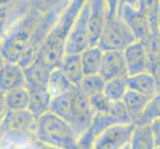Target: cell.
<instances>
[{"label": "cell", "instance_id": "6da1fadb", "mask_svg": "<svg viewBox=\"0 0 160 149\" xmlns=\"http://www.w3.org/2000/svg\"><path fill=\"white\" fill-rule=\"evenodd\" d=\"M54 2L32 1L28 11L10 27L6 35L0 42V51L6 62H21L31 46L44 13Z\"/></svg>", "mask_w": 160, "mask_h": 149}, {"label": "cell", "instance_id": "7a4b0ae2", "mask_svg": "<svg viewBox=\"0 0 160 149\" xmlns=\"http://www.w3.org/2000/svg\"><path fill=\"white\" fill-rule=\"evenodd\" d=\"M84 2V0L68 1L38 51L37 61H40L52 70L59 68L66 55V42L69 33Z\"/></svg>", "mask_w": 160, "mask_h": 149}, {"label": "cell", "instance_id": "3957f363", "mask_svg": "<svg viewBox=\"0 0 160 149\" xmlns=\"http://www.w3.org/2000/svg\"><path fill=\"white\" fill-rule=\"evenodd\" d=\"M37 118L29 110L6 112L0 126L2 149H17L35 141Z\"/></svg>", "mask_w": 160, "mask_h": 149}, {"label": "cell", "instance_id": "277c9868", "mask_svg": "<svg viewBox=\"0 0 160 149\" xmlns=\"http://www.w3.org/2000/svg\"><path fill=\"white\" fill-rule=\"evenodd\" d=\"M79 136L64 119L51 112L37 118L35 140L63 149H76Z\"/></svg>", "mask_w": 160, "mask_h": 149}, {"label": "cell", "instance_id": "5b68a950", "mask_svg": "<svg viewBox=\"0 0 160 149\" xmlns=\"http://www.w3.org/2000/svg\"><path fill=\"white\" fill-rule=\"evenodd\" d=\"M107 2V21L98 47L103 51H123L126 46L136 41V38L120 14V2Z\"/></svg>", "mask_w": 160, "mask_h": 149}, {"label": "cell", "instance_id": "8992f818", "mask_svg": "<svg viewBox=\"0 0 160 149\" xmlns=\"http://www.w3.org/2000/svg\"><path fill=\"white\" fill-rule=\"evenodd\" d=\"M90 1H85L82 9L77 16L73 27L69 33L66 42V54L81 55L90 47L89 40V16Z\"/></svg>", "mask_w": 160, "mask_h": 149}, {"label": "cell", "instance_id": "52a82bcc", "mask_svg": "<svg viewBox=\"0 0 160 149\" xmlns=\"http://www.w3.org/2000/svg\"><path fill=\"white\" fill-rule=\"evenodd\" d=\"M93 117L95 112L92 108L90 99L78 87H76L68 123L74 128L78 136H80L90 128Z\"/></svg>", "mask_w": 160, "mask_h": 149}, {"label": "cell", "instance_id": "ba28073f", "mask_svg": "<svg viewBox=\"0 0 160 149\" xmlns=\"http://www.w3.org/2000/svg\"><path fill=\"white\" fill-rule=\"evenodd\" d=\"M134 124H114L98 134L92 149H124L129 144Z\"/></svg>", "mask_w": 160, "mask_h": 149}, {"label": "cell", "instance_id": "9c48e42d", "mask_svg": "<svg viewBox=\"0 0 160 149\" xmlns=\"http://www.w3.org/2000/svg\"><path fill=\"white\" fill-rule=\"evenodd\" d=\"M123 57L128 76L150 72L151 63L145 44L136 40L123 50Z\"/></svg>", "mask_w": 160, "mask_h": 149}, {"label": "cell", "instance_id": "30bf717a", "mask_svg": "<svg viewBox=\"0 0 160 149\" xmlns=\"http://www.w3.org/2000/svg\"><path fill=\"white\" fill-rule=\"evenodd\" d=\"M91 9L89 16V40L90 47L98 46L102 37L107 21L108 2L102 0L90 1Z\"/></svg>", "mask_w": 160, "mask_h": 149}, {"label": "cell", "instance_id": "8fae6325", "mask_svg": "<svg viewBox=\"0 0 160 149\" xmlns=\"http://www.w3.org/2000/svg\"><path fill=\"white\" fill-rule=\"evenodd\" d=\"M32 1H0V42L16 21L31 7Z\"/></svg>", "mask_w": 160, "mask_h": 149}, {"label": "cell", "instance_id": "7c38bea8", "mask_svg": "<svg viewBox=\"0 0 160 149\" xmlns=\"http://www.w3.org/2000/svg\"><path fill=\"white\" fill-rule=\"evenodd\" d=\"M26 87L24 68L19 63L5 62L0 69V91L6 93Z\"/></svg>", "mask_w": 160, "mask_h": 149}, {"label": "cell", "instance_id": "4fadbf2b", "mask_svg": "<svg viewBox=\"0 0 160 149\" xmlns=\"http://www.w3.org/2000/svg\"><path fill=\"white\" fill-rule=\"evenodd\" d=\"M100 75L106 82L120 77H128L123 51H104Z\"/></svg>", "mask_w": 160, "mask_h": 149}, {"label": "cell", "instance_id": "5bb4252c", "mask_svg": "<svg viewBox=\"0 0 160 149\" xmlns=\"http://www.w3.org/2000/svg\"><path fill=\"white\" fill-rule=\"evenodd\" d=\"M128 90L152 98L156 95L158 89L154 76L151 72L137 74L128 77Z\"/></svg>", "mask_w": 160, "mask_h": 149}, {"label": "cell", "instance_id": "9a60e30c", "mask_svg": "<svg viewBox=\"0 0 160 149\" xmlns=\"http://www.w3.org/2000/svg\"><path fill=\"white\" fill-rule=\"evenodd\" d=\"M30 96L28 110L36 118L50 112L53 97L47 87H27Z\"/></svg>", "mask_w": 160, "mask_h": 149}, {"label": "cell", "instance_id": "2e32d148", "mask_svg": "<svg viewBox=\"0 0 160 149\" xmlns=\"http://www.w3.org/2000/svg\"><path fill=\"white\" fill-rule=\"evenodd\" d=\"M52 69L40 61L35 60L24 67L27 87H47Z\"/></svg>", "mask_w": 160, "mask_h": 149}, {"label": "cell", "instance_id": "e0dca14e", "mask_svg": "<svg viewBox=\"0 0 160 149\" xmlns=\"http://www.w3.org/2000/svg\"><path fill=\"white\" fill-rule=\"evenodd\" d=\"M150 99L151 98L129 90L125 93L121 102L129 115L132 124H135L141 117Z\"/></svg>", "mask_w": 160, "mask_h": 149}, {"label": "cell", "instance_id": "ac0fdd59", "mask_svg": "<svg viewBox=\"0 0 160 149\" xmlns=\"http://www.w3.org/2000/svg\"><path fill=\"white\" fill-rule=\"evenodd\" d=\"M59 69L71 81L72 84L77 87L80 86L82 80L85 77L80 55L66 54L59 66Z\"/></svg>", "mask_w": 160, "mask_h": 149}, {"label": "cell", "instance_id": "d6986e66", "mask_svg": "<svg viewBox=\"0 0 160 149\" xmlns=\"http://www.w3.org/2000/svg\"><path fill=\"white\" fill-rule=\"evenodd\" d=\"M104 51L98 46H92L86 49L81 56V62L85 76L100 74Z\"/></svg>", "mask_w": 160, "mask_h": 149}, {"label": "cell", "instance_id": "ffe728a7", "mask_svg": "<svg viewBox=\"0 0 160 149\" xmlns=\"http://www.w3.org/2000/svg\"><path fill=\"white\" fill-rule=\"evenodd\" d=\"M129 149H156L157 145L150 124L134 125L128 144Z\"/></svg>", "mask_w": 160, "mask_h": 149}, {"label": "cell", "instance_id": "44dd1931", "mask_svg": "<svg viewBox=\"0 0 160 149\" xmlns=\"http://www.w3.org/2000/svg\"><path fill=\"white\" fill-rule=\"evenodd\" d=\"M75 87H77L72 84L71 81L59 68L52 70L47 84V90L53 98L65 95L74 90Z\"/></svg>", "mask_w": 160, "mask_h": 149}, {"label": "cell", "instance_id": "7402d4cb", "mask_svg": "<svg viewBox=\"0 0 160 149\" xmlns=\"http://www.w3.org/2000/svg\"><path fill=\"white\" fill-rule=\"evenodd\" d=\"M6 112H23L28 110L30 96L26 87L4 93Z\"/></svg>", "mask_w": 160, "mask_h": 149}, {"label": "cell", "instance_id": "603a6c76", "mask_svg": "<svg viewBox=\"0 0 160 149\" xmlns=\"http://www.w3.org/2000/svg\"><path fill=\"white\" fill-rule=\"evenodd\" d=\"M128 92V77H120L107 81L103 90L104 95L112 102H120Z\"/></svg>", "mask_w": 160, "mask_h": 149}, {"label": "cell", "instance_id": "cb8c5ba5", "mask_svg": "<svg viewBox=\"0 0 160 149\" xmlns=\"http://www.w3.org/2000/svg\"><path fill=\"white\" fill-rule=\"evenodd\" d=\"M104 85H106V81L103 80V78L100 74L89 75L84 77L78 89L88 98H90L93 96L98 95V93L103 92Z\"/></svg>", "mask_w": 160, "mask_h": 149}, {"label": "cell", "instance_id": "d4e9b609", "mask_svg": "<svg viewBox=\"0 0 160 149\" xmlns=\"http://www.w3.org/2000/svg\"><path fill=\"white\" fill-rule=\"evenodd\" d=\"M160 117V92L154 96L141 115V117L134 125H148L150 124L154 119Z\"/></svg>", "mask_w": 160, "mask_h": 149}, {"label": "cell", "instance_id": "484cf974", "mask_svg": "<svg viewBox=\"0 0 160 149\" xmlns=\"http://www.w3.org/2000/svg\"><path fill=\"white\" fill-rule=\"evenodd\" d=\"M89 99H90V103L95 114L108 112L112 103V102L104 95V92H101V93H98V95L93 96L90 97Z\"/></svg>", "mask_w": 160, "mask_h": 149}, {"label": "cell", "instance_id": "4316f807", "mask_svg": "<svg viewBox=\"0 0 160 149\" xmlns=\"http://www.w3.org/2000/svg\"><path fill=\"white\" fill-rule=\"evenodd\" d=\"M150 126H151L154 139H155L156 142V145L157 147H160V117L154 119L150 123Z\"/></svg>", "mask_w": 160, "mask_h": 149}, {"label": "cell", "instance_id": "83f0119b", "mask_svg": "<svg viewBox=\"0 0 160 149\" xmlns=\"http://www.w3.org/2000/svg\"><path fill=\"white\" fill-rule=\"evenodd\" d=\"M150 72L152 73V75L154 76L156 81V84H157V89L158 92H160V60L157 61L155 64H153L151 66V70Z\"/></svg>", "mask_w": 160, "mask_h": 149}, {"label": "cell", "instance_id": "f1b7e54d", "mask_svg": "<svg viewBox=\"0 0 160 149\" xmlns=\"http://www.w3.org/2000/svg\"><path fill=\"white\" fill-rule=\"evenodd\" d=\"M34 145H35V149H63V148H60V147L48 145V144H45V143H42V142L36 141V140L34 142Z\"/></svg>", "mask_w": 160, "mask_h": 149}, {"label": "cell", "instance_id": "f546056e", "mask_svg": "<svg viewBox=\"0 0 160 149\" xmlns=\"http://www.w3.org/2000/svg\"><path fill=\"white\" fill-rule=\"evenodd\" d=\"M6 112V107H5V99H4V92L0 91V114L3 115Z\"/></svg>", "mask_w": 160, "mask_h": 149}, {"label": "cell", "instance_id": "4dcf8cb0", "mask_svg": "<svg viewBox=\"0 0 160 149\" xmlns=\"http://www.w3.org/2000/svg\"><path fill=\"white\" fill-rule=\"evenodd\" d=\"M157 27H158V31L160 33V1L158 2V8H157Z\"/></svg>", "mask_w": 160, "mask_h": 149}, {"label": "cell", "instance_id": "1f68e13d", "mask_svg": "<svg viewBox=\"0 0 160 149\" xmlns=\"http://www.w3.org/2000/svg\"><path fill=\"white\" fill-rule=\"evenodd\" d=\"M5 59H4V57H3V55H2V53H1V51H0V69H1L2 67H3V65L5 64Z\"/></svg>", "mask_w": 160, "mask_h": 149}, {"label": "cell", "instance_id": "d6a6232c", "mask_svg": "<svg viewBox=\"0 0 160 149\" xmlns=\"http://www.w3.org/2000/svg\"><path fill=\"white\" fill-rule=\"evenodd\" d=\"M2 118H3V115L0 114V126H1V122H2Z\"/></svg>", "mask_w": 160, "mask_h": 149}, {"label": "cell", "instance_id": "836d02e7", "mask_svg": "<svg viewBox=\"0 0 160 149\" xmlns=\"http://www.w3.org/2000/svg\"><path fill=\"white\" fill-rule=\"evenodd\" d=\"M0 149H2V142H1V138H0Z\"/></svg>", "mask_w": 160, "mask_h": 149}, {"label": "cell", "instance_id": "e575fe53", "mask_svg": "<svg viewBox=\"0 0 160 149\" xmlns=\"http://www.w3.org/2000/svg\"><path fill=\"white\" fill-rule=\"evenodd\" d=\"M124 149H129V147H128H128H125V148H124Z\"/></svg>", "mask_w": 160, "mask_h": 149}, {"label": "cell", "instance_id": "d590c367", "mask_svg": "<svg viewBox=\"0 0 160 149\" xmlns=\"http://www.w3.org/2000/svg\"><path fill=\"white\" fill-rule=\"evenodd\" d=\"M156 149H160V147H157V148H156Z\"/></svg>", "mask_w": 160, "mask_h": 149}]
</instances>
